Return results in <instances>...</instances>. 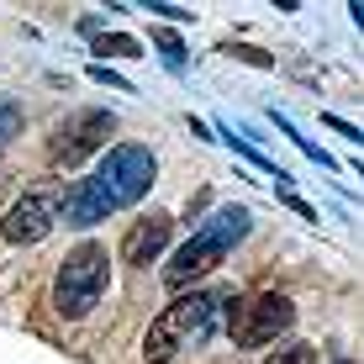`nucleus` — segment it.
Wrapping results in <instances>:
<instances>
[{"mask_svg":"<svg viewBox=\"0 0 364 364\" xmlns=\"http://www.w3.org/2000/svg\"><path fill=\"white\" fill-rule=\"evenodd\" d=\"M169 228L174 222L159 211V217H148V222H137V228L127 232V243H122V254H127V264H148V259L159 254V248L169 243Z\"/></svg>","mask_w":364,"mask_h":364,"instance_id":"6e6552de","label":"nucleus"},{"mask_svg":"<svg viewBox=\"0 0 364 364\" xmlns=\"http://www.w3.org/2000/svg\"><path fill=\"white\" fill-rule=\"evenodd\" d=\"M264 364H317V354H311L306 343H291V348H274Z\"/></svg>","mask_w":364,"mask_h":364,"instance_id":"9d476101","label":"nucleus"},{"mask_svg":"<svg viewBox=\"0 0 364 364\" xmlns=\"http://www.w3.org/2000/svg\"><path fill=\"white\" fill-rule=\"evenodd\" d=\"M148 185H154V154L137 148V143H122V148L106 154V164H100L90 180H74L64 191V222H69V228L106 222L111 211L143 200Z\"/></svg>","mask_w":364,"mask_h":364,"instance_id":"f257e3e1","label":"nucleus"},{"mask_svg":"<svg viewBox=\"0 0 364 364\" xmlns=\"http://www.w3.org/2000/svg\"><path fill=\"white\" fill-rule=\"evenodd\" d=\"M159 48H164V64L180 74V69H185V48H180V37H174V32H159Z\"/></svg>","mask_w":364,"mask_h":364,"instance_id":"9b49d317","label":"nucleus"},{"mask_svg":"<svg viewBox=\"0 0 364 364\" xmlns=\"http://www.w3.org/2000/svg\"><path fill=\"white\" fill-rule=\"evenodd\" d=\"M296 322V306L285 296H248V301H232L228 306V333H232V343H243V348H259V343H274L285 328Z\"/></svg>","mask_w":364,"mask_h":364,"instance_id":"39448f33","label":"nucleus"},{"mask_svg":"<svg viewBox=\"0 0 364 364\" xmlns=\"http://www.w3.org/2000/svg\"><path fill=\"white\" fill-rule=\"evenodd\" d=\"M53 217H58V196L27 191L6 217V243H43V237L53 232Z\"/></svg>","mask_w":364,"mask_h":364,"instance_id":"0eeeda50","label":"nucleus"},{"mask_svg":"<svg viewBox=\"0 0 364 364\" xmlns=\"http://www.w3.org/2000/svg\"><path fill=\"white\" fill-rule=\"evenodd\" d=\"M100 291H106V248L100 243H80L64 259V269H58L53 301H58V311L74 322V317H85V311L100 301Z\"/></svg>","mask_w":364,"mask_h":364,"instance_id":"20e7f679","label":"nucleus"},{"mask_svg":"<svg viewBox=\"0 0 364 364\" xmlns=\"http://www.w3.org/2000/svg\"><path fill=\"white\" fill-rule=\"evenodd\" d=\"M95 53H106V58H137L143 53V43L137 37H122V32H95Z\"/></svg>","mask_w":364,"mask_h":364,"instance_id":"1a4fd4ad","label":"nucleus"},{"mask_svg":"<svg viewBox=\"0 0 364 364\" xmlns=\"http://www.w3.org/2000/svg\"><path fill=\"white\" fill-rule=\"evenodd\" d=\"M222 301H232L228 285H217V291H191V296L174 301V306H164L154 317V328H148V338H143V359L148 364H169L180 348L200 343V338L211 333V322H217Z\"/></svg>","mask_w":364,"mask_h":364,"instance_id":"f03ea898","label":"nucleus"},{"mask_svg":"<svg viewBox=\"0 0 364 364\" xmlns=\"http://www.w3.org/2000/svg\"><path fill=\"white\" fill-rule=\"evenodd\" d=\"M248 237V211L243 206H222L211 222H200V228L191 232V243L180 248V254L169 259V269H164V285L169 291H185V285L196 280V274H206V269H217L222 259L232 254L237 243Z\"/></svg>","mask_w":364,"mask_h":364,"instance_id":"7ed1b4c3","label":"nucleus"},{"mask_svg":"<svg viewBox=\"0 0 364 364\" xmlns=\"http://www.w3.org/2000/svg\"><path fill=\"white\" fill-rule=\"evenodd\" d=\"M16 127H21V111L11 106V100H0V143H6V137L16 132Z\"/></svg>","mask_w":364,"mask_h":364,"instance_id":"f8f14e48","label":"nucleus"},{"mask_svg":"<svg viewBox=\"0 0 364 364\" xmlns=\"http://www.w3.org/2000/svg\"><path fill=\"white\" fill-rule=\"evenodd\" d=\"M117 127V117L111 111H80V117H69L64 127H58V137H53V159L58 164H80L85 154H95L100 143H106V132Z\"/></svg>","mask_w":364,"mask_h":364,"instance_id":"423d86ee","label":"nucleus"},{"mask_svg":"<svg viewBox=\"0 0 364 364\" xmlns=\"http://www.w3.org/2000/svg\"><path fill=\"white\" fill-rule=\"evenodd\" d=\"M0 191H6V174H0Z\"/></svg>","mask_w":364,"mask_h":364,"instance_id":"ddd939ff","label":"nucleus"}]
</instances>
